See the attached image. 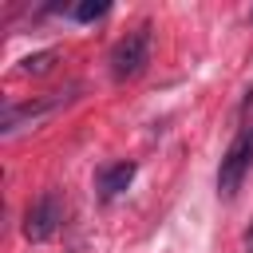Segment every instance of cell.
<instances>
[{
  "label": "cell",
  "mask_w": 253,
  "mask_h": 253,
  "mask_svg": "<svg viewBox=\"0 0 253 253\" xmlns=\"http://www.w3.org/2000/svg\"><path fill=\"white\" fill-rule=\"evenodd\" d=\"M249 166H253V126H241L237 138L229 142L221 166H217V190H221V198H233L237 194V186L245 182Z\"/></svg>",
  "instance_id": "obj_1"
},
{
  "label": "cell",
  "mask_w": 253,
  "mask_h": 253,
  "mask_svg": "<svg viewBox=\"0 0 253 253\" xmlns=\"http://www.w3.org/2000/svg\"><path fill=\"white\" fill-rule=\"evenodd\" d=\"M146 59H150V28H134V32H126L115 43V51H111V75L115 79H134L146 67Z\"/></svg>",
  "instance_id": "obj_2"
},
{
  "label": "cell",
  "mask_w": 253,
  "mask_h": 253,
  "mask_svg": "<svg viewBox=\"0 0 253 253\" xmlns=\"http://www.w3.org/2000/svg\"><path fill=\"white\" fill-rule=\"evenodd\" d=\"M59 221H63V202H59V194H40L32 206H28V213H24V237L28 241H47L55 229H59Z\"/></svg>",
  "instance_id": "obj_3"
},
{
  "label": "cell",
  "mask_w": 253,
  "mask_h": 253,
  "mask_svg": "<svg viewBox=\"0 0 253 253\" xmlns=\"http://www.w3.org/2000/svg\"><path fill=\"white\" fill-rule=\"evenodd\" d=\"M130 182H134V162H115V166H103V170H99V190H103V198L123 194Z\"/></svg>",
  "instance_id": "obj_4"
},
{
  "label": "cell",
  "mask_w": 253,
  "mask_h": 253,
  "mask_svg": "<svg viewBox=\"0 0 253 253\" xmlns=\"http://www.w3.org/2000/svg\"><path fill=\"white\" fill-rule=\"evenodd\" d=\"M111 12V4L107 0H83L79 8H75V20H83V24H91V20H99V16H107Z\"/></svg>",
  "instance_id": "obj_5"
},
{
  "label": "cell",
  "mask_w": 253,
  "mask_h": 253,
  "mask_svg": "<svg viewBox=\"0 0 253 253\" xmlns=\"http://www.w3.org/2000/svg\"><path fill=\"white\" fill-rule=\"evenodd\" d=\"M51 63H55V51H36V55H28V59L20 63V71H28V75H43Z\"/></svg>",
  "instance_id": "obj_6"
},
{
  "label": "cell",
  "mask_w": 253,
  "mask_h": 253,
  "mask_svg": "<svg viewBox=\"0 0 253 253\" xmlns=\"http://www.w3.org/2000/svg\"><path fill=\"white\" fill-rule=\"evenodd\" d=\"M245 245H249V253H253V229H249V233H245Z\"/></svg>",
  "instance_id": "obj_7"
}]
</instances>
